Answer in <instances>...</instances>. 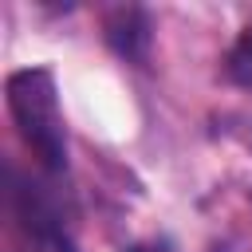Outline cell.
I'll list each match as a JSON object with an SVG mask.
<instances>
[{
	"mask_svg": "<svg viewBox=\"0 0 252 252\" xmlns=\"http://www.w3.org/2000/svg\"><path fill=\"white\" fill-rule=\"evenodd\" d=\"M130 252H169L165 244H158V240H150V244H134Z\"/></svg>",
	"mask_w": 252,
	"mask_h": 252,
	"instance_id": "277c9868",
	"label": "cell"
},
{
	"mask_svg": "<svg viewBox=\"0 0 252 252\" xmlns=\"http://www.w3.org/2000/svg\"><path fill=\"white\" fill-rule=\"evenodd\" d=\"M106 43L122 59L142 63L146 51H150V20H146V12L142 8H114L106 16Z\"/></svg>",
	"mask_w": 252,
	"mask_h": 252,
	"instance_id": "7a4b0ae2",
	"label": "cell"
},
{
	"mask_svg": "<svg viewBox=\"0 0 252 252\" xmlns=\"http://www.w3.org/2000/svg\"><path fill=\"white\" fill-rule=\"evenodd\" d=\"M4 94H8V110H12L24 142L35 150V158L47 169H63L67 165V138H63V114H59L51 71H43V67L12 71L4 83Z\"/></svg>",
	"mask_w": 252,
	"mask_h": 252,
	"instance_id": "6da1fadb",
	"label": "cell"
},
{
	"mask_svg": "<svg viewBox=\"0 0 252 252\" xmlns=\"http://www.w3.org/2000/svg\"><path fill=\"white\" fill-rule=\"evenodd\" d=\"M224 71L236 87H252V20L244 24V32L236 35L228 59H224Z\"/></svg>",
	"mask_w": 252,
	"mask_h": 252,
	"instance_id": "3957f363",
	"label": "cell"
}]
</instances>
